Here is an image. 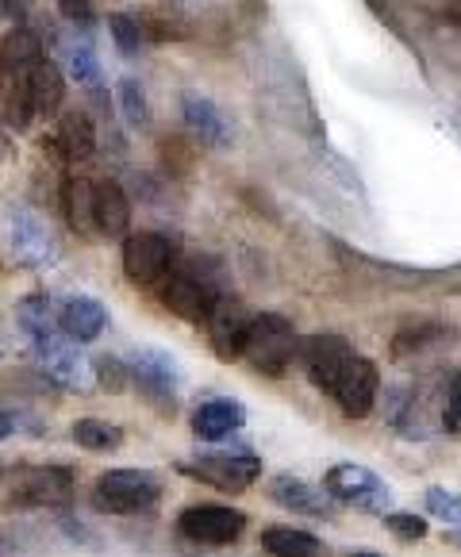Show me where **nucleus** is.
<instances>
[{"label":"nucleus","mask_w":461,"mask_h":557,"mask_svg":"<svg viewBox=\"0 0 461 557\" xmlns=\"http://www.w3.org/2000/svg\"><path fill=\"white\" fill-rule=\"evenodd\" d=\"M377 388H381V377H377V366L370 358H354L346 366V373L338 377L335 385V400L338 408L346 411L350 419H365L377 404Z\"/></svg>","instance_id":"nucleus-13"},{"label":"nucleus","mask_w":461,"mask_h":557,"mask_svg":"<svg viewBox=\"0 0 461 557\" xmlns=\"http://www.w3.org/2000/svg\"><path fill=\"white\" fill-rule=\"evenodd\" d=\"M323 488H327V496H335V500L354 504V508H362V511H377V516H385L388 504H393V492H388V484L365 466H335V469H327V476H323Z\"/></svg>","instance_id":"nucleus-7"},{"label":"nucleus","mask_w":461,"mask_h":557,"mask_svg":"<svg viewBox=\"0 0 461 557\" xmlns=\"http://www.w3.org/2000/svg\"><path fill=\"white\" fill-rule=\"evenodd\" d=\"M270 496L281 508L300 511V516H312V519L331 516V496H323L320 488H312V484L300 481V476H288V473L277 476V481L270 484Z\"/></svg>","instance_id":"nucleus-20"},{"label":"nucleus","mask_w":461,"mask_h":557,"mask_svg":"<svg viewBox=\"0 0 461 557\" xmlns=\"http://www.w3.org/2000/svg\"><path fill=\"white\" fill-rule=\"evenodd\" d=\"M173 262H177V246L158 231H139L124 238V273L132 285H158L173 273Z\"/></svg>","instance_id":"nucleus-6"},{"label":"nucleus","mask_w":461,"mask_h":557,"mask_svg":"<svg viewBox=\"0 0 461 557\" xmlns=\"http://www.w3.org/2000/svg\"><path fill=\"white\" fill-rule=\"evenodd\" d=\"M24 82H27L32 108H35V120L58 115V108H62V100H66V77H62V70H58V62L39 58V62L24 74Z\"/></svg>","instance_id":"nucleus-19"},{"label":"nucleus","mask_w":461,"mask_h":557,"mask_svg":"<svg viewBox=\"0 0 461 557\" xmlns=\"http://www.w3.org/2000/svg\"><path fill=\"white\" fill-rule=\"evenodd\" d=\"M39 58H42V39L32 27H12L0 39V70H9V74H27Z\"/></svg>","instance_id":"nucleus-23"},{"label":"nucleus","mask_w":461,"mask_h":557,"mask_svg":"<svg viewBox=\"0 0 461 557\" xmlns=\"http://www.w3.org/2000/svg\"><path fill=\"white\" fill-rule=\"evenodd\" d=\"M247 423V408H242L235 396H215V400H204L192 416V435L204 438V443H220V438H230L239 426Z\"/></svg>","instance_id":"nucleus-18"},{"label":"nucleus","mask_w":461,"mask_h":557,"mask_svg":"<svg viewBox=\"0 0 461 557\" xmlns=\"http://www.w3.org/2000/svg\"><path fill=\"white\" fill-rule=\"evenodd\" d=\"M12 492L24 504H66L74 496V473L66 466H27L12 476Z\"/></svg>","instance_id":"nucleus-12"},{"label":"nucleus","mask_w":461,"mask_h":557,"mask_svg":"<svg viewBox=\"0 0 461 557\" xmlns=\"http://www.w3.org/2000/svg\"><path fill=\"white\" fill-rule=\"evenodd\" d=\"M12 431H16V419H12V416H9V411L0 408V443H4V438H9V435H12Z\"/></svg>","instance_id":"nucleus-35"},{"label":"nucleus","mask_w":461,"mask_h":557,"mask_svg":"<svg viewBox=\"0 0 461 557\" xmlns=\"http://www.w3.org/2000/svg\"><path fill=\"white\" fill-rule=\"evenodd\" d=\"M42 147L54 150L62 162H89L97 154V127L85 112H66L58 120L54 139L42 143Z\"/></svg>","instance_id":"nucleus-17"},{"label":"nucleus","mask_w":461,"mask_h":557,"mask_svg":"<svg viewBox=\"0 0 461 557\" xmlns=\"http://www.w3.org/2000/svg\"><path fill=\"white\" fill-rule=\"evenodd\" d=\"M58 16L74 27H85V32L97 24V9H92V0H58Z\"/></svg>","instance_id":"nucleus-33"},{"label":"nucleus","mask_w":461,"mask_h":557,"mask_svg":"<svg viewBox=\"0 0 461 557\" xmlns=\"http://www.w3.org/2000/svg\"><path fill=\"white\" fill-rule=\"evenodd\" d=\"M16 320H20V327H24V335L32 338L35 358H39V366H42V377L70 388V393H85V388L97 381V373H92L97 366L85 358L82 343H74V338L62 331L58 312H50L47 296L42 293L24 296V300L16 304Z\"/></svg>","instance_id":"nucleus-1"},{"label":"nucleus","mask_w":461,"mask_h":557,"mask_svg":"<svg viewBox=\"0 0 461 557\" xmlns=\"http://www.w3.org/2000/svg\"><path fill=\"white\" fill-rule=\"evenodd\" d=\"M74 443L82 450H92V454H108V450H120L124 446V431L108 419H77L74 423Z\"/></svg>","instance_id":"nucleus-26"},{"label":"nucleus","mask_w":461,"mask_h":557,"mask_svg":"<svg viewBox=\"0 0 461 557\" xmlns=\"http://www.w3.org/2000/svg\"><path fill=\"white\" fill-rule=\"evenodd\" d=\"M385 527L396 534V539H403V542H420V539H427V523H423L420 516H408V511H388V516H385Z\"/></svg>","instance_id":"nucleus-32"},{"label":"nucleus","mask_w":461,"mask_h":557,"mask_svg":"<svg viewBox=\"0 0 461 557\" xmlns=\"http://www.w3.org/2000/svg\"><path fill=\"white\" fill-rule=\"evenodd\" d=\"M162 496V484L147 469H108L92 488V504L108 516H135L147 511Z\"/></svg>","instance_id":"nucleus-4"},{"label":"nucleus","mask_w":461,"mask_h":557,"mask_svg":"<svg viewBox=\"0 0 461 557\" xmlns=\"http://www.w3.org/2000/svg\"><path fill=\"white\" fill-rule=\"evenodd\" d=\"M62 62H66L70 77H74L77 85H97L100 82V58H97V50H92L89 39H70L66 47H62Z\"/></svg>","instance_id":"nucleus-27"},{"label":"nucleus","mask_w":461,"mask_h":557,"mask_svg":"<svg viewBox=\"0 0 461 557\" xmlns=\"http://www.w3.org/2000/svg\"><path fill=\"white\" fill-rule=\"evenodd\" d=\"M162 154H165V165L170 173H192V147L185 139H165L162 143Z\"/></svg>","instance_id":"nucleus-34"},{"label":"nucleus","mask_w":461,"mask_h":557,"mask_svg":"<svg viewBox=\"0 0 461 557\" xmlns=\"http://www.w3.org/2000/svg\"><path fill=\"white\" fill-rule=\"evenodd\" d=\"M427 511L435 519H443L446 527H461V496H453V492L446 488H427Z\"/></svg>","instance_id":"nucleus-30"},{"label":"nucleus","mask_w":461,"mask_h":557,"mask_svg":"<svg viewBox=\"0 0 461 557\" xmlns=\"http://www.w3.org/2000/svg\"><path fill=\"white\" fill-rule=\"evenodd\" d=\"M62 208H66V220L77 235L97 238V185L85 177H70L62 185Z\"/></svg>","instance_id":"nucleus-22"},{"label":"nucleus","mask_w":461,"mask_h":557,"mask_svg":"<svg viewBox=\"0 0 461 557\" xmlns=\"http://www.w3.org/2000/svg\"><path fill=\"white\" fill-rule=\"evenodd\" d=\"M446 542H453V546H461V531H450V534H446Z\"/></svg>","instance_id":"nucleus-36"},{"label":"nucleus","mask_w":461,"mask_h":557,"mask_svg":"<svg viewBox=\"0 0 461 557\" xmlns=\"http://www.w3.org/2000/svg\"><path fill=\"white\" fill-rule=\"evenodd\" d=\"M12 250L24 265L32 270H47L58 262V243L47 231V223L32 212H16L12 215Z\"/></svg>","instance_id":"nucleus-14"},{"label":"nucleus","mask_w":461,"mask_h":557,"mask_svg":"<svg viewBox=\"0 0 461 557\" xmlns=\"http://www.w3.org/2000/svg\"><path fill=\"white\" fill-rule=\"evenodd\" d=\"M58 323H62V331H66L74 343H92V338L104 335L108 327V308L97 300V296H66L62 300V308H58Z\"/></svg>","instance_id":"nucleus-16"},{"label":"nucleus","mask_w":461,"mask_h":557,"mask_svg":"<svg viewBox=\"0 0 461 557\" xmlns=\"http://www.w3.org/2000/svg\"><path fill=\"white\" fill-rule=\"evenodd\" d=\"M254 323V315L247 312V304L235 300V296H223L220 304L208 315V338H212V350L220 361L242 358V346H247V331Z\"/></svg>","instance_id":"nucleus-11"},{"label":"nucleus","mask_w":461,"mask_h":557,"mask_svg":"<svg viewBox=\"0 0 461 557\" xmlns=\"http://www.w3.org/2000/svg\"><path fill=\"white\" fill-rule=\"evenodd\" d=\"M142 32H147L150 42H182V39H192V24L189 16H182L177 4H150L142 12Z\"/></svg>","instance_id":"nucleus-24"},{"label":"nucleus","mask_w":461,"mask_h":557,"mask_svg":"<svg viewBox=\"0 0 461 557\" xmlns=\"http://www.w3.org/2000/svg\"><path fill=\"white\" fill-rule=\"evenodd\" d=\"M262 549L270 557H323V542L297 527H270L262 534Z\"/></svg>","instance_id":"nucleus-25"},{"label":"nucleus","mask_w":461,"mask_h":557,"mask_svg":"<svg viewBox=\"0 0 461 557\" xmlns=\"http://www.w3.org/2000/svg\"><path fill=\"white\" fill-rule=\"evenodd\" d=\"M177 473L192 476L200 484H212L220 492H242L258 481L262 473V461L250 458V454H204L197 461H182Z\"/></svg>","instance_id":"nucleus-8"},{"label":"nucleus","mask_w":461,"mask_h":557,"mask_svg":"<svg viewBox=\"0 0 461 557\" xmlns=\"http://www.w3.org/2000/svg\"><path fill=\"white\" fill-rule=\"evenodd\" d=\"M132 227V205L127 193L115 181H100L97 185V235L100 238H127Z\"/></svg>","instance_id":"nucleus-21"},{"label":"nucleus","mask_w":461,"mask_h":557,"mask_svg":"<svg viewBox=\"0 0 461 557\" xmlns=\"http://www.w3.org/2000/svg\"><path fill=\"white\" fill-rule=\"evenodd\" d=\"M115 92H120L124 120L132 123V127H147V123H150V104H147V92H142V85L135 82V77H124V82L115 85Z\"/></svg>","instance_id":"nucleus-29"},{"label":"nucleus","mask_w":461,"mask_h":557,"mask_svg":"<svg viewBox=\"0 0 461 557\" xmlns=\"http://www.w3.org/2000/svg\"><path fill=\"white\" fill-rule=\"evenodd\" d=\"M0 350H4V331H0Z\"/></svg>","instance_id":"nucleus-38"},{"label":"nucleus","mask_w":461,"mask_h":557,"mask_svg":"<svg viewBox=\"0 0 461 557\" xmlns=\"http://www.w3.org/2000/svg\"><path fill=\"white\" fill-rule=\"evenodd\" d=\"M300 358H304L312 385L323 388V393H335L338 377H342L346 366H350L358 354L342 335H312L300 343Z\"/></svg>","instance_id":"nucleus-10"},{"label":"nucleus","mask_w":461,"mask_h":557,"mask_svg":"<svg viewBox=\"0 0 461 557\" xmlns=\"http://www.w3.org/2000/svg\"><path fill=\"white\" fill-rule=\"evenodd\" d=\"M354 557H377V554H365V549H362V554H354Z\"/></svg>","instance_id":"nucleus-37"},{"label":"nucleus","mask_w":461,"mask_h":557,"mask_svg":"<svg viewBox=\"0 0 461 557\" xmlns=\"http://www.w3.org/2000/svg\"><path fill=\"white\" fill-rule=\"evenodd\" d=\"M185 539L204 542V546H227V542L242 539L247 531V516L239 508H223V504H197L177 516Z\"/></svg>","instance_id":"nucleus-9"},{"label":"nucleus","mask_w":461,"mask_h":557,"mask_svg":"<svg viewBox=\"0 0 461 557\" xmlns=\"http://www.w3.org/2000/svg\"><path fill=\"white\" fill-rule=\"evenodd\" d=\"M127 369H132V385L154 404L162 416H173L177 411V388H182V366L170 358L165 350H154V346H142L127 358Z\"/></svg>","instance_id":"nucleus-5"},{"label":"nucleus","mask_w":461,"mask_h":557,"mask_svg":"<svg viewBox=\"0 0 461 557\" xmlns=\"http://www.w3.org/2000/svg\"><path fill=\"white\" fill-rule=\"evenodd\" d=\"M97 385L108 388V393H124L132 385V369L120 358H100L97 361Z\"/></svg>","instance_id":"nucleus-31"},{"label":"nucleus","mask_w":461,"mask_h":557,"mask_svg":"<svg viewBox=\"0 0 461 557\" xmlns=\"http://www.w3.org/2000/svg\"><path fill=\"white\" fill-rule=\"evenodd\" d=\"M300 354V338L297 327L277 312H262L254 315L247 331V346H242V358L265 373V377H285V369L292 366V358Z\"/></svg>","instance_id":"nucleus-3"},{"label":"nucleus","mask_w":461,"mask_h":557,"mask_svg":"<svg viewBox=\"0 0 461 557\" xmlns=\"http://www.w3.org/2000/svg\"><path fill=\"white\" fill-rule=\"evenodd\" d=\"M220 277L212 273V262H189L182 270H173L162 288V300L177 320L185 323H208L212 308L223 300Z\"/></svg>","instance_id":"nucleus-2"},{"label":"nucleus","mask_w":461,"mask_h":557,"mask_svg":"<svg viewBox=\"0 0 461 557\" xmlns=\"http://www.w3.org/2000/svg\"><path fill=\"white\" fill-rule=\"evenodd\" d=\"M108 32H112L115 50H120L124 58H135L150 42L147 32H142V24L135 16H127V12H112V16H108Z\"/></svg>","instance_id":"nucleus-28"},{"label":"nucleus","mask_w":461,"mask_h":557,"mask_svg":"<svg viewBox=\"0 0 461 557\" xmlns=\"http://www.w3.org/2000/svg\"><path fill=\"white\" fill-rule=\"evenodd\" d=\"M182 115L189 123V132L197 135L204 147L227 150L235 143V132L230 123L223 120V112L215 108V100H208L204 92H182Z\"/></svg>","instance_id":"nucleus-15"}]
</instances>
